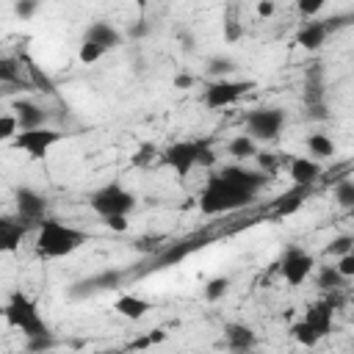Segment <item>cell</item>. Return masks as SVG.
<instances>
[{
  "label": "cell",
  "mask_w": 354,
  "mask_h": 354,
  "mask_svg": "<svg viewBox=\"0 0 354 354\" xmlns=\"http://www.w3.org/2000/svg\"><path fill=\"white\" fill-rule=\"evenodd\" d=\"M254 191L238 185L235 180L224 177L221 171L210 174L202 194H199V210L205 216H218V213H230V210H238V207H246L254 202Z\"/></svg>",
  "instance_id": "cell-1"
},
{
  "label": "cell",
  "mask_w": 354,
  "mask_h": 354,
  "mask_svg": "<svg viewBox=\"0 0 354 354\" xmlns=\"http://www.w3.org/2000/svg\"><path fill=\"white\" fill-rule=\"evenodd\" d=\"M86 243V232L69 227L58 218H44L36 230V254L39 257H66Z\"/></svg>",
  "instance_id": "cell-2"
},
{
  "label": "cell",
  "mask_w": 354,
  "mask_h": 354,
  "mask_svg": "<svg viewBox=\"0 0 354 354\" xmlns=\"http://www.w3.org/2000/svg\"><path fill=\"white\" fill-rule=\"evenodd\" d=\"M3 315H6V321H8L14 329H19L28 340H30V337H41V335H53L50 326L44 324V318L39 315L36 301L28 299L22 290H14V293L8 296Z\"/></svg>",
  "instance_id": "cell-3"
},
{
  "label": "cell",
  "mask_w": 354,
  "mask_h": 354,
  "mask_svg": "<svg viewBox=\"0 0 354 354\" xmlns=\"http://www.w3.org/2000/svg\"><path fill=\"white\" fill-rule=\"evenodd\" d=\"M88 207L100 216V218H111V216H127L136 207V196L119 185V183H108L102 188H97L88 196Z\"/></svg>",
  "instance_id": "cell-4"
},
{
  "label": "cell",
  "mask_w": 354,
  "mask_h": 354,
  "mask_svg": "<svg viewBox=\"0 0 354 354\" xmlns=\"http://www.w3.org/2000/svg\"><path fill=\"white\" fill-rule=\"evenodd\" d=\"M285 127V113L279 108H254L246 113V136L254 141H274Z\"/></svg>",
  "instance_id": "cell-5"
},
{
  "label": "cell",
  "mask_w": 354,
  "mask_h": 354,
  "mask_svg": "<svg viewBox=\"0 0 354 354\" xmlns=\"http://www.w3.org/2000/svg\"><path fill=\"white\" fill-rule=\"evenodd\" d=\"M249 88H254V83L252 80H213L207 88H205V94H202V102L210 108V111H221V108H227V105H235Z\"/></svg>",
  "instance_id": "cell-6"
},
{
  "label": "cell",
  "mask_w": 354,
  "mask_h": 354,
  "mask_svg": "<svg viewBox=\"0 0 354 354\" xmlns=\"http://www.w3.org/2000/svg\"><path fill=\"white\" fill-rule=\"evenodd\" d=\"M61 136H64V133H58V130H53V127L22 130V133L14 138V147H17V149H22L28 158L39 160V158H44V155H47V152L61 141Z\"/></svg>",
  "instance_id": "cell-7"
},
{
  "label": "cell",
  "mask_w": 354,
  "mask_h": 354,
  "mask_svg": "<svg viewBox=\"0 0 354 354\" xmlns=\"http://www.w3.org/2000/svg\"><path fill=\"white\" fill-rule=\"evenodd\" d=\"M313 266H315L313 254H307V252H304V249H299V246H288V249H285V254H282V260H279V274L285 277V282H288V285L299 288V285L310 277Z\"/></svg>",
  "instance_id": "cell-8"
},
{
  "label": "cell",
  "mask_w": 354,
  "mask_h": 354,
  "mask_svg": "<svg viewBox=\"0 0 354 354\" xmlns=\"http://www.w3.org/2000/svg\"><path fill=\"white\" fill-rule=\"evenodd\" d=\"M163 163L177 177H188L191 169L196 166V141H177V144L166 147L163 149Z\"/></svg>",
  "instance_id": "cell-9"
},
{
  "label": "cell",
  "mask_w": 354,
  "mask_h": 354,
  "mask_svg": "<svg viewBox=\"0 0 354 354\" xmlns=\"http://www.w3.org/2000/svg\"><path fill=\"white\" fill-rule=\"evenodd\" d=\"M44 210H47V199L33 191V188H19L17 191V213L22 216V221H44Z\"/></svg>",
  "instance_id": "cell-10"
},
{
  "label": "cell",
  "mask_w": 354,
  "mask_h": 354,
  "mask_svg": "<svg viewBox=\"0 0 354 354\" xmlns=\"http://www.w3.org/2000/svg\"><path fill=\"white\" fill-rule=\"evenodd\" d=\"M11 108H14V116L19 122V133L22 130H39L47 122V111L33 100H17Z\"/></svg>",
  "instance_id": "cell-11"
},
{
  "label": "cell",
  "mask_w": 354,
  "mask_h": 354,
  "mask_svg": "<svg viewBox=\"0 0 354 354\" xmlns=\"http://www.w3.org/2000/svg\"><path fill=\"white\" fill-rule=\"evenodd\" d=\"M205 243H207V238H191V241H183V243H169V246L155 257V268L177 266V263H183L194 249H202Z\"/></svg>",
  "instance_id": "cell-12"
},
{
  "label": "cell",
  "mask_w": 354,
  "mask_h": 354,
  "mask_svg": "<svg viewBox=\"0 0 354 354\" xmlns=\"http://www.w3.org/2000/svg\"><path fill=\"white\" fill-rule=\"evenodd\" d=\"M119 282H122V274L108 268V271H100V274H94V277L83 279V282H75V285H72V296L80 299V296H88V293H100V290H108V288H119Z\"/></svg>",
  "instance_id": "cell-13"
},
{
  "label": "cell",
  "mask_w": 354,
  "mask_h": 354,
  "mask_svg": "<svg viewBox=\"0 0 354 354\" xmlns=\"http://www.w3.org/2000/svg\"><path fill=\"white\" fill-rule=\"evenodd\" d=\"M83 41H91V44H97V47H102L108 53V50H116L122 44V33L111 22H94V25H88Z\"/></svg>",
  "instance_id": "cell-14"
},
{
  "label": "cell",
  "mask_w": 354,
  "mask_h": 354,
  "mask_svg": "<svg viewBox=\"0 0 354 354\" xmlns=\"http://www.w3.org/2000/svg\"><path fill=\"white\" fill-rule=\"evenodd\" d=\"M332 313H335L332 301H315L304 310V321L318 332V337H326L332 332Z\"/></svg>",
  "instance_id": "cell-15"
},
{
  "label": "cell",
  "mask_w": 354,
  "mask_h": 354,
  "mask_svg": "<svg viewBox=\"0 0 354 354\" xmlns=\"http://www.w3.org/2000/svg\"><path fill=\"white\" fill-rule=\"evenodd\" d=\"M318 177H321L318 160H313V158H290V180H293V185L310 188Z\"/></svg>",
  "instance_id": "cell-16"
},
{
  "label": "cell",
  "mask_w": 354,
  "mask_h": 354,
  "mask_svg": "<svg viewBox=\"0 0 354 354\" xmlns=\"http://www.w3.org/2000/svg\"><path fill=\"white\" fill-rule=\"evenodd\" d=\"M224 340H227V346H230L232 351L243 354V351L254 348L257 335H254V329L246 326V324H227V329H224Z\"/></svg>",
  "instance_id": "cell-17"
},
{
  "label": "cell",
  "mask_w": 354,
  "mask_h": 354,
  "mask_svg": "<svg viewBox=\"0 0 354 354\" xmlns=\"http://www.w3.org/2000/svg\"><path fill=\"white\" fill-rule=\"evenodd\" d=\"M113 310L122 315V318H130V321H138V318H144L149 310H152V304L147 301V299H141V296H133V293H124V296H119L116 301H113Z\"/></svg>",
  "instance_id": "cell-18"
},
{
  "label": "cell",
  "mask_w": 354,
  "mask_h": 354,
  "mask_svg": "<svg viewBox=\"0 0 354 354\" xmlns=\"http://www.w3.org/2000/svg\"><path fill=\"white\" fill-rule=\"evenodd\" d=\"M326 36H329L326 25H324V22L310 19V22H304V28L296 33V41H299L304 50H310V53H313V50H321V47H324Z\"/></svg>",
  "instance_id": "cell-19"
},
{
  "label": "cell",
  "mask_w": 354,
  "mask_h": 354,
  "mask_svg": "<svg viewBox=\"0 0 354 354\" xmlns=\"http://www.w3.org/2000/svg\"><path fill=\"white\" fill-rule=\"evenodd\" d=\"M28 232V224H19V221H11V218H3L0 221V249L3 252H17L22 238Z\"/></svg>",
  "instance_id": "cell-20"
},
{
  "label": "cell",
  "mask_w": 354,
  "mask_h": 354,
  "mask_svg": "<svg viewBox=\"0 0 354 354\" xmlns=\"http://www.w3.org/2000/svg\"><path fill=\"white\" fill-rule=\"evenodd\" d=\"M307 194H310V188L296 185L293 191L282 194V196L274 202V213H277V216H290V213H296V210L304 205V196H307Z\"/></svg>",
  "instance_id": "cell-21"
},
{
  "label": "cell",
  "mask_w": 354,
  "mask_h": 354,
  "mask_svg": "<svg viewBox=\"0 0 354 354\" xmlns=\"http://www.w3.org/2000/svg\"><path fill=\"white\" fill-rule=\"evenodd\" d=\"M307 149H310L313 158L326 160V158L335 155V141H332L326 133H310V136H307Z\"/></svg>",
  "instance_id": "cell-22"
},
{
  "label": "cell",
  "mask_w": 354,
  "mask_h": 354,
  "mask_svg": "<svg viewBox=\"0 0 354 354\" xmlns=\"http://www.w3.org/2000/svg\"><path fill=\"white\" fill-rule=\"evenodd\" d=\"M227 149H230V155H232L235 160H246V158H254V155H257V141L249 138L246 133H241V136H235V138L227 144Z\"/></svg>",
  "instance_id": "cell-23"
},
{
  "label": "cell",
  "mask_w": 354,
  "mask_h": 354,
  "mask_svg": "<svg viewBox=\"0 0 354 354\" xmlns=\"http://www.w3.org/2000/svg\"><path fill=\"white\" fill-rule=\"evenodd\" d=\"M315 282H318V288H324V290H337V288H343L346 277L337 271V266H321L318 274H315Z\"/></svg>",
  "instance_id": "cell-24"
},
{
  "label": "cell",
  "mask_w": 354,
  "mask_h": 354,
  "mask_svg": "<svg viewBox=\"0 0 354 354\" xmlns=\"http://www.w3.org/2000/svg\"><path fill=\"white\" fill-rule=\"evenodd\" d=\"M290 337H293L299 346H304V348H313V346L321 340V337H318V332H315L304 318H301V321H296V324L290 326Z\"/></svg>",
  "instance_id": "cell-25"
},
{
  "label": "cell",
  "mask_w": 354,
  "mask_h": 354,
  "mask_svg": "<svg viewBox=\"0 0 354 354\" xmlns=\"http://www.w3.org/2000/svg\"><path fill=\"white\" fill-rule=\"evenodd\" d=\"M0 83H22V66L17 58H0Z\"/></svg>",
  "instance_id": "cell-26"
},
{
  "label": "cell",
  "mask_w": 354,
  "mask_h": 354,
  "mask_svg": "<svg viewBox=\"0 0 354 354\" xmlns=\"http://www.w3.org/2000/svg\"><path fill=\"white\" fill-rule=\"evenodd\" d=\"M25 64H28V75H30V83L39 88V91H47V94H53L55 91V86H53V80L39 69V64H33L30 58H25Z\"/></svg>",
  "instance_id": "cell-27"
},
{
  "label": "cell",
  "mask_w": 354,
  "mask_h": 354,
  "mask_svg": "<svg viewBox=\"0 0 354 354\" xmlns=\"http://www.w3.org/2000/svg\"><path fill=\"white\" fill-rule=\"evenodd\" d=\"M238 39H243V22H238V17H235L232 8H230L227 17H224V41L235 44Z\"/></svg>",
  "instance_id": "cell-28"
},
{
  "label": "cell",
  "mask_w": 354,
  "mask_h": 354,
  "mask_svg": "<svg viewBox=\"0 0 354 354\" xmlns=\"http://www.w3.org/2000/svg\"><path fill=\"white\" fill-rule=\"evenodd\" d=\"M216 149H213V144L207 141V138H199L196 141V166H205V169H210V166H216Z\"/></svg>",
  "instance_id": "cell-29"
},
{
  "label": "cell",
  "mask_w": 354,
  "mask_h": 354,
  "mask_svg": "<svg viewBox=\"0 0 354 354\" xmlns=\"http://www.w3.org/2000/svg\"><path fill=\"white\" fill-rule=\"evenodd\" d=\"M335 199H337L340 207L354 210V180H340L335 185Z\"/></svg>",
  "instance_id": "cell-30"
},
{
  "label": "cell",
  "mask_w": 354,
  "mask_h": 354,
  "mask_svg": "<svg viewBox=\"0 0 354 354\" xmlns=\"http://www.w3.org/2000/svg\"><path fill=\"white\" fill-rule=\"evenodd\" d=\"M348 252H354V238H351V235H337V238H332L329 246H326V254H335L337 260L346 257Z\"/></svg>",
  "instance_id": "cell-31"
},
{
  "label": "cell",
  "mask_w": 354,
  "mask_h": 354,
  "mask_svg": "<svg viewBox=\"0 0 354 354\" xmlns=\"http://www.w3.org/2000/svg\"><path fill=\"white\" fill-rule=\"evenodd\" d=\"M227 290H230V279H227V277H213V279L205 285V299H207V301H218Z\"/></svg>",
  "instance_id": "cell-32"
},
{
  "label": "cell",
  "mask_w": 354,
  "mask_h": 354,
  "mask_svg": "<svg viewBox=\"0 0 354 354\" xmlns=\"http://www.w3.org/2000/svg\"><path fill=\"white\" fill-rule=\"evenodd\" d=\"M19 136V122L14 113H3L0 116V141H14Z\"/></svg>",
  "instance_id": "cell-33"
},
{
  "label": "cell",
  "mask_w": 354,
  "mask_h": 354,
  "mask_svg": "<svg viewBox=\"0 0 354 354\" xmlns=\"http://www.w3.org/2000/svg\"><path fill=\"white\" fill-rule=\"evenodd\" d=\"M232 69H235V64H232L230 58H218V55H216V58L207 61V75L216 77V80H224V75L232 72Z\"/></svg>",
  "instance_id": "cell-34"
},
{
  "label": "cell",
  "mask_w": 354,
  "mask_h": 354,
  "mask_svg": "<svg viewBox=\"0 0 354 354\" xmlns=\"http://www.w3.org/2000/svg\"><path fill=\"white\" fill-rule=\"evenodd\" d=\"M102 55H105V50L97 47V44H91V41H83V44H80V53H77L80 64H94V61H100Z\"/></svg>",
  "instance_id": "cell-35"
},
{
  "label": "cell",
  "mask_w": 354,
  "mask_h": 354,
  "mask_svg": "<svg viewBox=\"0 0 354 354\" xmlns=\"http://www.w3.org/2000/svg\"><path fill=\"white\" fill-rule=\"evenodd\" d=\"M254 158H257V169H260V171H266V174H271V171L277 169V163H279L277 152H257Z\"/></svg>",
  "instance_id": "cell-36"
},
{
  "label": "cell",
  "mask_w": 354,
  "mask_h": 354,
  "mask_svg": "<svg viewBox=\"0 0 354 354\" xmlns=\"http://www.w3.org/2000/svg\"><path fill=\"white\" fill-rule=\"evenodd\" d=\"M55 346V340H53V335H41V337H30L28 340V351H33V354H41V351H50Z\"/></svg>",
  "instance_id": "cell-37"
},
{
  "label": "cell",
  "mask_w": 354,
  "mask_h": 354,
  "mask_svg": "<svg viewBox=\"0 0 354 354\" xmlns=\"http://www.w3.org/2000/svg\"><path fill=\"white\" fill-rule=\"evenodd\" d=\"M299 11H301L304 17H315V14L324 11V3H321V0H299Z\"/></svg>",
  "instance_id": "cell-38"
},
{
  "label": "cell",
  "mask_w": 354,
  "mask_h": 354,
  "mask_svg": "<svg viewBox=\"0 0 354 354\" xmlns=\"http://www.w3.org/2000/svg\"><path fill=\"white\" fill-rule=\"evenodd\" d=\"M337 271H340L346 279H354V252H348L346 257L337 260Z\"/></svg>",
  "instance_id": "cell-39"
},
{
  "label": "cell",
  "mask_w": 354,
  "mask_h": 354,
  "mask_svg": "<svg viewBox=\"0 0 354 354\" xmlns=\"http://www.w3.org/2000/svg\"><path fill=\"white\" fill-rule=\"evenodd\" d=\"M36 8H39V6H36L33 0H22V3H17V6H14V11H17V17H22V19H28V17H33V14H36Z\"/></svg>",
  "instance_id": "cell-40"
},
{
  "label": "cell",
  "mask_w": 354,
  "mask_h": 354,
  "mask_svg": "<svg viewBox=\"0 0 354 354\" xmlns=\"http://www.w3.org/2000/svg\"><path fill=\"white\" fill-rule=\"evenodd\" d=\"M102 224L113 232H124L127 230V216H111V218H102Z\"/></svg>",
  "instance_id": "cell-41"
},
{
  "label": "cell",
  "mask_w": 354,
  "mask_h": 354,
  "mask_svg": "<svg viewBox=\"0 0 354 354\" xmlns=\"http://www.w3.org/2000/svg\"><path fill=\"white\" fill-rule=\"evenodd\" d=\"M127 33H130L133 39H144V36L149 33V25H147L144 19H138V22H133V25H130V30H127Z\"/></svg>",
  "instance_id": "cell-42"
},
{
  "label": "cell",
  "mask_w": 354,
  "mask_h": 354,
  "mask_svg": "<svg viewBox=\"0 0 354 354\" xmlns=\"http://www.w3.org/2000/svg\"><path fill=\"white\" fill-rule=\"evenodd\" d=\"M277 11V3H271V0H263V3H257V14L260 17H271Z\"/></svg>",
  "instance_id": "cell-43"
},
{
  "label": "cell",
  "mask_w": 354,
  "mask_h": 354,
  "mask_svg": "<svg viewBox=\"0 0 354 354\" xmlns=\"http://www.w3.org/2000/svg\"><path fill=\"white\" fill-rule=\"evenodd\" d=\"M194 86V77L191 75H177L174 77V88H191Z\"/></svg>",
  "instance_id": "cell-44"
}]
</instances>
